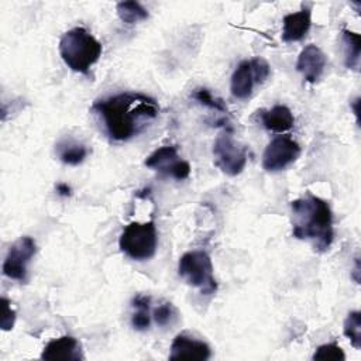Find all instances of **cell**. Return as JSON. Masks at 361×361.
Returning a JSON list of instances; mask_svg holds the SVG:
<instances>
[{"mask_svg": "<svg viewBox=\"0 0 361 361\" xmlns=\"http://www.w3.org/2000/svg\"><path fill=\"white\" fill-rule=\"evenodd\" d=\"M106 134L114 141H127L140 134L159 113L155 99L144 93L124 92L93 103Z\"/></svg>", "mask_w": 361, "mask_h": 361, "instance_id": "cell-1", "label": "cell"}, {"mask_svg": "<svg viewBox=\"0 0 361 361\" xmlns=\"http://www.w3.org/2000/svg\"><path fill=\"white\" fill-rule=\"evenodd\" d=\"M292 235L307 240L319 252H324L333 243V214L329 203L314 195L296 199L290 203Z\"/></svg>", "mask_w": 361, "mask_h": 361, "instance_id": "cell-2", "label": "cell"}, {"mask_svg": "<svg viewBox=\"0 0 361 361\" xmlns=\"http://www.w3.org/2000/svg\"><path fill=\"white\" fill-rule=\"evenodd\" d=\"M102 44L83 27H75L62 34L59 54L68 68L78 73H89L102 56Z\"/></svg>", "mask_w": 361, "mask_h": 361, "instance_id": "cell-3", "label": "cell"}, {"mask_svg": "<svg viewBox=\"0 0 361 361\" xmlns=\"http://www.w3.org/2000/svg\"><path fill=\"white\" fill-rule=\"evenodd\" d=\"M178 272L186 283L197 288L203 295H213L217 290V282L213 275L210 255L203 250L185 252L178 262Z\"/></svg>", "mask_w": 361, "mask_h": 361, "instance_id": "cell-4", "label": "cell"}, {"mask_svg": "<svg viewBox=\"0 0 361 361\" xmlns=\"http://www.w3.org/2000/svg\"><path fill=\"white\" fill-rule=\"evenodd\" d=\"M158 244L157 227L152 220L133 221L123 230L118 238L120 250L135 261H145L155 255Z\"/></svg>", "mask_w": 361, "mask_h": 361, "instance_id": "cell-5", "label": "cell"}, {"mask_svg": "<svg viewBox=\"0 0 361 361\" xmlns=\"http://www.w3.org/2000/svg\"><path fill=\"white\" fill-rule=\"evenodd\" d=\"M216 165L227 175L235 176L243 172L247 164V149L238 145L228 133L220 134L213 144Z\"/></svg>", "mask_w": 361, "mask_h": 361, "instance_id": "cell-6", "label": "cell"}, {"mask_svg": "<svg viewBox=\"0 0 361 361\" xmlns=\"http://www.w3.org/2000/svg\"><path fill=\"white\" fill-rule=\"evenodd\" d=\"M300 155L299 144L289 135H278L267 145L262 166L268 172H278L293 164Z\"/></svg>", "mask_w": 361, "mask_h": 361, "instance_id": "cell-7", "label": "cell"}, {"mask_svg": "<svg viewBox=\"0 0 361 361\" xmlns=\"http://www.w3.org/2000/svg\"><path fill=\"white\" fill-rule=\"evenodd\" d=\"M35 251L37 245L31 237H20L8 248L3 264V274L10 279L24 282L27 279V267L35 255Z\"/></svg>", "mask_w": 361, "mask_h": 361, "instance_id": "cell-8", "label": "cell"}, {"mask_svg": "<svg viewBox=\"0 0 361 361\" xmlns=\"http://www.w3.org/2000/svg\"><path fill=\"white\" fill-rule=\"evenodd\" d=\"M144 164L147 168L158 171L176 180H183L190 173L189 162L179 158L175 145H164L155 149L147 157Z\"/></svg>", "mask_w": 361, "mask_h": 361, "instance_id": "cell-9", "label": "cell"}, {"mask_svg": "<svg viewBox=\"0 0 361 361\" xmlns=\"http://www.w3.org/2000/svg\"><path fill=\"white\" fill-rule=\"evenodd\" d=\"M210 355H212V350L207 343L180 333L173 338L171 344L169 360L204 361V360H209Z\"/></svg>", "mask_w": 361, "mask_h": 361, "instance_id": "cell-10", "label": "cell"}, {"mask_svg": "<svg viewBox=\"0 0 361 361\" xmlns=\"http://www.w3.org/2000/svg\"><path fill=\"white\" fill-rule=\"evenodd\" d=\"M327 59L324 52L319 47L309 44L300 51L296 61V69L302 73L306 82L314 83L323 75Z\"/></svg>", "mask_w": 361, "mask_h": 361, "instance_id": "cell-11", "label": "cell"}, {"mask_svg": "<svg viewBox=\"0 0 361 361\" xmlns=\"http://www.w3.org/2000/svg\"><path fill=\"white\" fill-rule=\"evenodd\" d=\"M41 358L47 361H79L83 360L82 345L72 336H61L51 340L42 350Z\"/></svg>", "mask_w": 361, "mask_h": 361, "instance_id": "cell-12", "label": "cell"}, {"mask_svg": "<svg viewBox=\"0 0 361 361\" xmlns=\"http://www.w3.org/2000/svg\"><path fill=\"white\" fill-rule=\"evenodd\" d=\"M312 25L310 8L289 13L282 20V39L285 42L300 41L306 37Z\"/></svg>", "mask_w": 361, "mask_h": 361, "instance_id": "cell-13", "label": "cell"}, {"mask_svg": "<svg viewBox=\"0 0 361 361\" xmlns=\"http://www.w3.org/2000/svg\"><path fill=\"white\" fill-rule=\"evenodd\" d=\"M254 85H257V80H255L251 61L247 59L240 62L231 75V83H230L231 94L241 100L248 99L252 93Z\"/></svg>", "mask_w": 361, "mask_h": 361, "instance_id": "cell-14", "label": "cell"}, {"mask_svg": "<svg viewBox=\"0 0 361 361\" xmlns=\"http://www.w3.org/2000/svg\"><path fill=\"white\" fill-rule=\"evenodd\" d=\"M259 118L262 126L272 133H285L293 127L295 117L289 107L283 104H276L269 110H261Z\"/></svg>", "mask_w": 361, "mask_h": 361, "instance_id": "cell-15", "label": "cell"}, {"mask_svg": "<svg viewBox=\"0 0 361 361\" xmlns=\"http://www.w3.org/2000/svg\"><path fill=\"white\" fill-rule=\"evenodd\" d=\"M55 152L63 164H66V165H79L87 157L89 149L82 142H78L72 138H63V140L56 142Z\"/></svg>", "mask_w": 361, "mask_h": 361, "instance_id": "cell-16", "label": "cell"}, {"mask_svg": "<svg viewBox=\"0 0 361 361\" xmlns=\"http://www.w3.org/2000/svg\"><path fill=\"white\" fill-rule=\"evenodd\" d=\"M341 44L344 52V65L351 71H358L361 55V37L358 32L347 28L341 30Z\"/></svg>", "mask_w": 361, "mask_h": 361, "instance_id": "cell-17", "label": "cell"}, {"mask_svg": "<svg viewBox=\"0 0 361 361\" xmlns=\"http://www.w3.org/2000/svg\"><path fill=\"white\" fill-rule=\"evenodd\" d=\"M149 305L151 298L148 295H137L133 298L131 306L135 309L131 324L135 330H145L151 324V316H149Z\"/></svg>", "mask_w": 361, "mask_h": 361, "instance_id": "cell-18", "label": "cell"}, {"mask_svg": "<svg viewBox=\"0 0 361 361\" xmlns=\"http://www.w3.org/2000/svg\"><path fill=\"white\" fill-rule=\"evenodd\" d=\"M116 10L120 20L126 24H135L148 18V11L138 1H120Z\"/></svg>", "mask_w": 361, "mask_h": 361, "instance_id": "cell-19", "label": "cell"}, {"mask_svg": "<svg viewBox=\"0 0 361 361\" xmlns=\"http://www.w3.org/2000/svg\"><path fill=\"white\" fill-rule=\"evenodd\" d=\"M343 331L344 336L350 338V343L354 348H361V313L358 310H353L347 314Z\"/></svg>", "mask_w": 361, "mask_h": 361, "instance_id": "cell-20", "label": "cell"}, {"mask_svg": "<svg viewBox=\"0 0 361 361\" xmlns=\"http://www.w3.org/2000/svg\"><path fill=\"white\" fill-rule=\"evenodd\" d=\"M152 317L155 320V323L161 327L165 326H171L176 322L178 319V312L175 309V306L169 302H164L159 306H157L152 312Z\"/></svg>", "mask_w": 361, "mask_h": 361, "instance_id": "cell-21", "label": "cell"}, {"mask_svg": "<svg viewBox=\"0 0 361 361\" xmlns=\"http://www.w3.org/2000/svg\"><path fill=\"white\" fill-rule=\"evenodd\" d=\"M192 97H193L196 102H199L200 104H203V106H206V107H209V109H212V110H216V111H220V113H224V114L228 113L226 104L223 103V100L214 97V96H213L207 89H204V87L196 89V90L193 92Z\"/></svg>", "mask_w": 361, "mask_h": 361, "instance_id": "cell-22", "label": "cell"}, {"mask_svg": "<svg viewBox=\"0 0 361 361\" xmlns=\"http://www.w3.org/2000/svg\"><path fill=\"white\" fill-rule=\"evenodd\" d=\"M313 360H319V361H344L345 354H344V351L341 350L340 345H337L336 343H329V344H323V345L316 348V351L313 354Z\"/></svg>", "mask_w": 361, "mask_h": 361, "instance_id": "cell-23", "label": "cell"}, {"mask_svg": "<svg viewBox=\"0 0 361 361\" xmlns=\"http://www.w3.org/2000/svg\"><path fill=\"white\" fill-rule=\"evenodd\" d=\"M251 61V65H252V71H254V75H255V80H257V85H261L264 83L269 73H271V68H269V63L261 58V56H255Z\"/></svg>", "mask_w": 361, "mask_h": 361, "instance_id": "cell-24", "label": "cell"}, {"mask_svg": "<svg viewBox=\"0 0 361 361\" xmlns=\"http://www.w3.org/2000/svg\"><path fill=\"white\" fill-rule=\"evenodd\" d=\"M16 322V310L11 309L10 300L7 298H1V320L0 326L4 331H8L13 329Z\"/></svg>", "mask_w": 361, "mask_h": 361, "instance_id": "cell-25", "label": "cell"}, {"mask_svg": "<svg viewBox=\"0 0 361 361\" xmlns=\"http://www.w3.org/2000/svg\"><path fill=\"white\" fill-rule=\"evenodd\" d=\"M56 192L61 196H71V186H68V183H58L56 185Z\"/></svg>", "mask_w": 361, "mask_h": 361, "instance_id": "cell-26", "label": "cell"}]
</instances>
